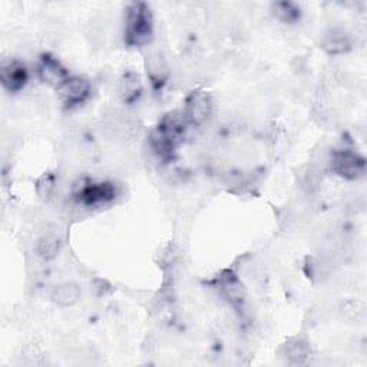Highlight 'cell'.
<instances>
[{
	"instance_id": "obj_1",
	"label": "cell",
	"mask_w": 367,
	"mask_h": 367,
	"mask_svg": "<svg viewBox=\"0 0 367 367\" xmlns=\"http://www.w3.org/2000/svg\"><path fill=\"white\" fill-rule=\"evenodd\" d=\"M185 129V118L178 114L166 115L151 135V145L159 157H169L181 141Z\"/></svg>"
},
{
	"instance_id": "obj_2",
	"label": "cell",
	"mask_w": 367,
	"mask_h": 367,
	"mask_svg": "<svg viewBox=\"0 0 367 367\" xmlns=\"http://www.w3.org/2000/svg\"><path fill=\"white\" fill-rule=\"evenodd\" d=\"M152 17L144 3H135L128 10L127 19V42L132 46H143L151 41Z\"/></svg>"
},
{
	"instance_id": "obj_3",
	"label": "cell",
	"mask_w": 367,
	"mask_h": 367,
	"mask_svg": "<svg viewBox=\"0 0 367 367\" xmlns=\"http://www.w3.org/2000/svg\"><path fill=\"white\" fill-rule=\"evenodd\" d=\"M211 109H213V102L207 92L203 91L194 92L187 101L184 118L187 122L192 125H201L210 117Z\"/></svg>"
},
{
	"instance_id": "obj_4",
	"label": "cell",
	"mask_w": 367,
	"mask_h": 367,
	"mask_svg": "<svg viewBox=\"0 0 367 367\" xmlns=\"http://www.w3.org/2000/svg\"><path fill=\"white\" fill-rule=\"evenodd\" d=\"M333 169L345 178L353 180L363 174L364 161L352 151H338L333 155Z\"/></svg>"
},
{
	"instance_id": "obj_5",
	"label": "cell",
	"mask_w": 367,
	"mask_h": 367,
	"mask_svg": "<svg viewBox=\"0 0 367 367\" xmlns=\"http://www.w3.org/2000/svg\"><path fill=\"white\" fill-rule=\"evenodd\" d=\"M89 88H91L89 82L87 79L73 76V78H68L58 89L64 102L69 106H73L82 103L88 98Z\"/></svg>"
},
{
	"instance_id": "obj_6",
	"label": "cell",
	"mask_w": 367,
	"mask_h": 367,
	"mask_svg": "<svg viewBox=\"0 0 367 367\" xmlns=\"http://www.w3.org/2000/svg\"><path fill=\"white\" fill-rule=\"evenodd\" d=\"M114 188L109 184H99V185H85L78 192V199L85 206H95L98 203H105L114 199Z\"/></svg>"
},
{
	"instance_id": "obj_7",
	"label": "cell",
	"mask_w": 367,
	"mask_h": 367,
	"mask_svg": "<svg viewBox=\"0 0 367 367\" xmlns=\"http://www.w3.org/2000/svg\"><path fill=\"white\" fill-rule=\"evenodd\" d=\"M0 79H2L5 87L9 91H19L24 87L27 80V72L23 65L19 62H8L2 66L0 71Z\"/></svg>"
},
{
	"instance_id": "obj_8",
	"label": "cell",
	"mask_w": 367,
	"mask_h": 367,
	"mask_svg": "<svg viewBox=\"0 0 367 367\" xmlns=\"http://www.w3.org/2000/svg\"><path fill=\"white\" fill-rule=\"evenodd\" d=\"M39 76L43 82L55 85L58 88L68 79L65 68L58 61L50 58V56H45L42 59V64L39 66Z\"/></svg>"
},
{
	"instance_id": "obj_9",
	"label": "cell",
	"mask_w": 367,
	"mask_h": 367,
	"mask_svg": "<svg viewBox=\"0 0 367 367\" xmlns=\"http://www.w3.org/2000/svg\"><path fill=\"white\" fill-rule=\"evenodd\" d=\"M80 296V290L73 283H65L56 287L52 293V298L56 304L59 305H72L78 301Z\"/></svg>"
},
{
	"instance_id": "obj_10",
	"label": "cell",
	"mask_w": 367,
	"mask_h": 367,
	"mask_svg": "<svg viewBox=\"0 0 367 367\" xmlns=\"http://www.w3.org/2000/svg\"><path fill=\"white\" fill-rule=\"evenodd\" d=\"M350 46L349 36L343 31H331L324 38V49L330 53H342Z\"/></svg>"
},
{
	"instance_id": "obj_11",
	"label": "cell",
	"mask_w": 367,
	"mask_h": 367,
	"mask_svg": "<svg viewBox=\"0 0 367 367\" xmlns=\"http://www.w3.org/2000/svg\"><path fill=\"white\" fill-rule=\"evenodd\" d=\"M141 83L139 78L135 73H127L121 82V94L124 101L131 102L139 96Z\"/></svg>"
},
{
	"instance_id": "obj_12",
	"label": "cell",
	"mask_w": 367,
	"mask_h": 367,
	"mask_svg": "<svg viewBox=\"0 0 367 367\" xmlns=\"http://www.w3.org/2000/svg\"><path fill=\"white\" fill-rule=\"evenodd\" d=\"M59 248V240L58 237H55L52 234L45 236L38 247V251L43 259H52L56 256V252H58Z\"/></svg>"
},
{
	"instance_id": "obj_13",
	"label": "cell",
	"mask_w": 367,
	"mask_h": 367,
	"mask_svg": "<svg viewBox=\"0 0 367 367\" xmlns=\"http://www.w3.org/2000/svg\"><path fill=\"white\" fill-rule=\"evenodd\" d=\"M274 13L285 22H294L300 16V10L296 8L294 3L290 2H280L274 5Z\"/></svg>"
},
{
	"instance_id": "obj_14",
	"label": "cell",
	"mask_w": 367,
	"mask_h": 367,
	"mask_svg": "<svg viewBox=\"0 0 367 367\" xmlns=\"http://www.w3.org/2000/svg\"><path fill=\"white\" fill-rule=\"evenodd\" d=\"M286 354L287 357L294 363H301L308 356V347L301 340H294L293 343H289L286 346Z\"/></svg>"
}]
</instances>
